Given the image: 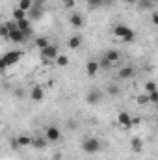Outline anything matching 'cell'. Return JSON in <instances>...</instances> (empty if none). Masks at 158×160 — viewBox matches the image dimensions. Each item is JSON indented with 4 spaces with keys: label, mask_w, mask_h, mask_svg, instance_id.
Instances as JSON below:
<instances>
[{
    "label": "cell",
    "mask_w": 158,
    "mask_h": 160,
    "mask_svg": "<svg viewBox=\"0 0 158 160\" xmlns=\"http://www.w3.org/2000/svg\"><path fill=\"white\" fill-rule=\"evenodd\" d=\"M114 38L123 41V43H130L136 38V32L130 26H126V24H116L114 26Z\"/></svg>",
    "instance_id": "6da1fadb"
},
{
    "label": "cell",
    "mask_w": 158,
    "mask_h": 160,
    "mask_svg": "<svg viewBox=\"0 0 158 160\" xmlns=\"http://www.w3.org/2000/svg\"><path fill=\"white\" fill-rule=\"evenodd\" d=\"M101 147H102V143H101V140L95 138V136H87V138L82 140V149H84V153L93 155V153H99Z\"/></svg>",
    "instance_id": "7a4b0ae2"
},
{
    "label": "cell",
    "mask_w": 158,
    "mask_h": 160,
    "mask_svg": "<svg viewBox=\"0 0 158 160\" xmlns=\"http://www.w3.org/2000/svg\"><path fill=\"white\" fill-rule=\"evenodd\" d=\"M0 58H2V62H4V65H6V69H7V67L17 65V63L21 62L22 52H21V50H9V52H6V54H4V56H0Z\"/></svg>",
    "instance_id": "3957f363"
},
{
    "label": "cell",
    "mask_w": 158,
    "mask_h": 160,
    "mask_svg": "<svg viewBox=\"0 0 158 160\" xmlns=\"http://www.w3.org/2000/svg\"><path fill=\"white\" fill-rule=\"evenodd\" d=\"M102 99H104V91H101V89H97V88L89 89V91H87V95H86V102H87V104H91V106L101 104V102H102Z\"/></svg>",
    "instance_id": "277c9868"
},
{
    "label": "cell",
    "mask_w": 158,
    "mask_h": 160,
    "mask_svg": "<svg viewBox=\"0 0 158 160\" xmlns=\"http://www.w3.org/2000/svg\"><path fill=\"white\" fill-rule=\"evenodd\" d=\"M45 140H47L48 143H56V142H60V140H62V132H60V128H58L56 125H48V127L45 128Z\"/></svg>",
    "instance_id": "5b68a950"
},
{
    "label": "cell",
    "mask_w": 158,
    "mask_h": 160,
    "mask_svg": "<svg viewBox=\"0 0 158 160\" xmlns=\"http://www.w3.org/2000/svg\"><path fill=\"white\" fill-rule=\"evenodd\" d=\"M39 52H41V58H43L45 62H54V58L60 54V48L50 43V45H47L45 48H41Z\"/></svg>",
    "instance_id": "8992f818"
},
{
    "label": "cell",
    "mask_w": 158,
    "mask_h": 160,
    "mask_svg": "<svg viewBox=\"0 0 158 160\" xmlns=\"http://www.w3.org/2000/svg\"><path fill=\"white\" fill-rule=\"evenodd\" d=\"M134 75H136L134 65H123V67L117 71V78L119 80H130V78H134Z\"/></svg>",
    "instance_id": "52a82bcc"
},
{
    "label": "cell",
    "mask_w": 158,
    "mask_h": 160,
    "mask_svg": "<svg viewBox=\"0 0 158 160\" xmlns=\"http://www.w3.org/2000/svg\"><path fill=\"white\" fill-rule=\"evenodd\" d=\"M132 123H134V119L130 118V114L128 112H119L117 114V125L119 127H123V128H130L132 127Z\"/></svg>",
    "instance_id": "ba28073f"
},
{
    "label": "cell",
    "mask_w": 158,
    "mask_h": 160,
    "mask_svg": "<svg viewBox=\"0 0 158 160\" xmlns=\"http://www.w3.org/2000/svg\"><path fill=\"white\" fill-rule=\"evenodd\" d=\"M7 39L11 41V43H24L28 38H26V34H24V32H21V30L17 28V30H11V32H9Z\"/></svg>",
    "instance_id": "9c48e42d"
},
{
    "label": "cell",
    "mask_w": 158,
    "mask_h": 160,
    "mask_svg": "<svg viewBox=\"0 0 158 160\" xmlns=\"http://www.w3.org/2000/svg\"><path fill=\"white\" fill-rule=\"evenodd\" d=\"M104 58H106L112 65H117L119 60H121V54H119V50H116V48H110V50H106Z\"/></svg>",
    "instance_id": "30bf717a"
},
{
    "label": "cell",
    "mask_w": 158,
    "mask_h": 160,
    "mask_svg": "<svg viewBox=\"0 0 158 160\" xmlns=\"http://www.w3.org/2000/svg\"><path fill=\"white\" fill-rule=\"evenodd\" d=\"M69 24L73 26V28H82L84 26V17L80 15V13H73V15H69Z\"/></svg>",
    "instance_id": "8fae6325"
},
{
    "label": "cell",
    "mask_w": 158,
    "mask_h": 160,
    "mask_svg": "<svg viewBox=\"0 0 158 160\" xmlns=\"http://www.w3.org/2000/svg\"><path fill=\"white\" fill-rule=\"evenodd\" d=\"M43 97H45V89L41 86H34L32 91H30V99L37 102V101H43Z\"/></svg>",
    "instance_id": "7c38bea8"
},
{
    "label": "cell",
    "mask_w": 158,
    "mask_h": 160,
    "mask_svg": "<svg viewBox=\"0 0 158 160\" xmlns=\"http://www.w3.org/2000/svg\"><path fill=\"white\" fill-rule=\"evenodd\" d=\"M86 73H87V77H95V75L99 73V63H97V60H89V62L86 63Z\"/></svg>",
    "instance_id": "4fadbf2b"
},
{
    "label": "cell",
    "mask_w": 158,
    "mask_h": 160,
    "mask_svg": "<svg viewBox=\"0 0 158 160\" xmlns=\"http://www.w3.org/2000/svg\"><path fill=\"white\" fill-rule=\"evenodd\" d=\"M41 17H43V8H39V6H32V9L26 11V19H28V21H32V19H41Z\"/></svg>",
    "instance_id": "5bb4252c"
},
{
    "label": "cell",
    "mask_w": 158,
    "mask_h": 160,
    "mask_svg": "<svg viewBox=\"0 0 158 160\" xmlns=\"http://www.w3.org/2000/svg\"><path fill=\"white\" fill-rule=\"evenodd\" d=\"M110 4H112V0H87V6H89V9L106 8V6H110Z\"/></svg>",
    "instance_id": "9a60e30c"
},
{
    "label": "cell",
    "mask_w": 158,
    "mask_h": 160,
    "mask_svg": "<svg viewBox=\"0 0 158 160\" xmlns=\"http://www.w3.org/2000/svg\"><path fill=\"white\" fill-rule=\"evenodd\" d=\"M67 47H69L71 50H78L80 47H82V38H80V36H71L69 41H67Z\"/></svg>",
    "instance_id": "2e32d148"
},
{
    "label": "cell",
    "mask_w": 158,
    "mask_h": 160,
    "mask_svg": "<svg viewBox=\"0 0 158 160\" xmlns=\"http://www.w3.org/2000/svg\"><path fill=\"white\" fill-rule=\"evenodd\" d=\"M130 149L134 153H141L143 151V140L141 138H132L130 140Z\"/></svg>",
    "instance_id": "e0dca14e"
},
{
    "label": "cell",
    "mask_w": 158,
    "mask_h": 160,
    "mask_svg": "<svg viewBox=\"0 0 158 160\" xmlns=\"http://www.w3.org/2000/svg\"><path fill=\"white\" fill-rule=\"evenodd\" d=\"M104 95H108V97H119V95H121V88H119V84H108Z\"/></svg>",
    "instance_id": "ac0fdd59"
},
{
    "label": "cell",
    "mask_w": 158,
    "mask_h": 160,
    "mask_svg": "<svg viewBox=\"0 0 158 160\" xmlns=\"http://www.w3.org/2000/svg\"><path fill=\"white\" fill-rule=\"evenodd\" d=\"M52 63L58 65V67H67V65H69V56H65V54H58V56L54 58Z\"/></svg>",
    "instance_id": "d6986e66"
},
{
    "label": "cell",
    "mask_w": 158,
    "mask_h": 160,
    "mask_svg": "<svg viewBox=\"0 0 158 160\" xmlns=\"http://www.w3.org/2000/svg\"><path fill=\"white\" fill-rule=\"evenodd\" d=\"M15 143H17L19 147H28V145H32V138L26 136V134H22V136L15 138Z\"/></svg>",
    "instance_id": "ffe728a7"
},
{
    "label": "cell",
    "mask_w": 158,
    "mask_h": 160,
    "mask_svg": "<svg viewBox=\"0 0 158 160\" xmlns=\"http://www.w3.org/2000/svg\"><path fill=\"white\" fill-rule=\"evenodd\" d=\"M32 6H34V0H19L15 8H19V9H22V11L26 13V11L32 9Z\"/></svg>",
    "instance_id": "44dd1931"
},
{
    "label": "cell",
    "mask_w": 158,
    "mask_h": 160,
    "mask_svg": "<svg viewBox=\"0 0 158 160\" xmlns=\"http://www.w3.org/2000/svg\"><path fill=\"white\" fill-rule=\"evenodd\" d=\"M32 145L36 147V149H47V145H48V142L45 140V136L43 138H32Z\"/></svg>",
    "instance_id": "7402d4cb"
},
{
    "label": "cell",
    "mask_w": 158,
    "mask_h": 160,
    "mask_svg": "<svg viewBox=\"0 0 158 160\" xmlns=\"http://www.w3.org/2000/svg\"><path fill=\"white\" fill-rule=\"evenodd\" d=\"M97 63H99V71H110V69L114 67V65H112V63H110V62H108L104 56H102V58H101Z\"/></svg>",
    "instance_id": "603a6c76"
},
{
    "label": "cell",
    "mask_w": 158,
    "mask_h": 160,
    "mask_svg": "<svg viewBox=\"0 0 158 160\" xmlns=\"http://www.w3.org/2000/svg\"><path fill=\"white\" fill-rule=\"evenodd\" d=\"M136 4L140 9H153L155 8V0H138Z\"/></svg>",
    "instance_id": "cb8c5ba5"
},
{
    "label": "cell",
    "mask_w": 158,
    "mask_h": 160,
    "mask_svg": "<svg viewBox=\"0 0 158 160\" xmlns=\"http://www.w3.org/2000/svg\"><path fill=\"white\" fill-rule=\"evenodd\" d=\"M11 19H13V21H21V19H26V13H24L22 9L15 8V9H13V13H11Z\"/></svg>",
    "instance_id": "d4e9b609"
},
{
    "label": "cell",
    "mask_w": 158,
    "mask_h": 160,
    "mask_svg": "<svg viewBox=\"0 0 158 160\" xmlns=\"http://www.w3.org/2000/svg\"><path fill=\"white\" fill-rule=\"evenodd\" d=\"M36 45H37V48H45V47H47V45H50V41L47 39V38H43V36H41V38H36Z\"/></svg>",
    "instance_id": "484cf974"
},
{
    "label": "cell",
    "mask_w": 158,
    "mask_h": 160,
    "mask_svg": "<svg viewBox=\"0 0 158 160\" xmlns=\"http://www.w3.org/2000/svg\"><path fill=\"white\" fill-rule=\"evenodd\" d=\"M143 89H145V93H151V91H155V89H156V82H155V80H149V82H145Z\"/></svg>",
    "instance_id": "4316f807"
},
{
    "label": "cell",
    "mask_w": 158,
    "mask_h": 160,
    "mask_svg": "<svg viewBox=\"0 0 158 160\" xmlns=\"http://www.w3.org/2000/svg\"><path fill=\"white\" fill-rule=\"evenodd\" d=\"M145 95H147V101H149V102H153V104L158 102V89L151 91V93H145Z\"/></svg>",
    "instance_id": "83f0119b"
},
{
    "label": "cell",
    "mask_w": 158,
    "mask_h": 160,
    "mask_svg": "<svg viewBox=\"0 0 158 160\" xmlns=\"http://www.w3.org/2000/svg\"><path fill=\"white\" fill-rule=\"evenodd\" d=\"M4 26L7 28V32H11V30H17V21L9 19V21H6V22H4Z\"/></svg>",
    "instance_id": "f1b7e54d"
},
{
    "label": "cell",
    "mask_w": 158,
    "mask_h": 160,
    "mask_svg": "<svg viewBox=\"0 0 158 160\" xmlns=\"http://www.w3.org/2000/svg\"><path fill=\"white\" fill-rule=\"evenodd\" d=\"M62 6L67 8V9H73L77 6V0H62Z\"/></svg>",
    "instance_id": "f546056e"
},
{
    "label": "cell",
    "mask_w": 158,
    "mask_h": 160,
    "mask_svg": "<svg viewBox=\"0 0 158 160\" xmlns=\"http://www.w3.org/2000/svg\"><path fill=\"white\" fill-rule=\"evenodd\" d=\"M7 36H9L7 28H6L4 24H0V38H2V39H7Z\"/></svg>",
    "instance_id": "4dcf8cb0"
},
{
    "label": "cell",
    "mask_w": 158,
    "mask_h": 160,
    "mask_svg": "<svg viewBox=\"0 0 158 160\" xmlns=\"http://www.w3.org/2000/svg\"><path fill=\"white\" fill-rule=\"evenodd\" d=\"M147 102H149V101H147V95H145V93L138 97V104H147Z\"/></svg>",
    "instance_id": "1f68e13d"
},
{
    "label": "cell",
    "mask_w": 158,
    "mask_h": 160,
    "mask_svg": "<svg viewBox=\"0 0 158 160\" xmlns=\"http://www.w3.org/2000/svg\"><path fill=\"white\" fill-rule=\"evenodd\" d=\"M151 22H153V24H158V13H156V9H153V15H151Z\"/></svg>",
    "instance_id": "d6a6232c"
},
{
    "label": "cell",
    "mask_w": 158,
    "mask_h": 160,
    "mask_svg": "<svg viewBox=\"0 0 158 160\" xmlns=\"http://www.w3.org/2000/svg\"><path fill=\"white\" fill-rule=\"evenodd\" d=\"M43 4H45V0H34V6H39V8H43Z\"/></svg>",
    "instance_id": "836d02e7"
},
{
    "label": "cell",
    "mask_w": 158,
    "mask_h": 160,
    "mask_svg": "<svg viewBox=\"0 0 158 160\" xmlns=\"http://www.w3.org/2000/svg\"><path fill=\"white\" fill-rule=\"evenodd\" d=\"M62 158V153H54V155H52V160H60Z\"/></svg>",
    "instance_id": "e575fe53"
},
{
    "label": "cell",
    "mask_w": 158,
    "mask_h": 160,
    "mask_svg": "<svg viewBox=\"0 0 158 160\" xmlns=\"http://www.w3.org/2000/svg\"><path fill=\"white\" fill-rule=\"evenodd\" d=\"M15 93H17V97H24L22 95V89H15Z\"/></svg>",
    "instance_id": "d590c367"
},
{
    "label": "cell",
    "mask_w": 158,
    "mask_h": 160,
    "mask_svg": "<svg viewBox=\"0 0 158 160\" xmlns=\"http://www.w3.org/2000/svg\"><path fill=\"white\" fill-rule=\"evenodd\" d=\"M0 71H6V65H4V62H2V58H0Z\"/></svg>",
    "instance_id": "8d00e7d4"
},
{
    "label": "cell",
    "mask_w": 158,
    "mask_h": 160,
    "mask_svg": "<svg viewBox=\"0 0 158 160\" xmlns=\"http://www.w3.org/2000/svg\"><path fill=\"white\" fill-rule=\"evenodd\" d=\"M125 2H130V4H136L138 0H125Z\"/></svg>",
    "instance_id": "74e56055"
}]
</instances>
